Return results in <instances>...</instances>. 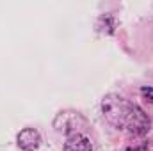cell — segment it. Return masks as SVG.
<instances>
[{
  "label": "cell",
  "instance_id": "obj_1",
  "mask_svg": "<svg viewBox=\"0 0 153 151\" xmlns=\"http://www.w3.org/2000/svg\"><path fill=\"white\" fill-rule=\"evenodd\" d=\"M103 114L107 121L112 123L116 128L128 126L132 133H144L150 126V121L146 119L141 109L126 103L123 98L117 96H107L103 100Z\"/></svg>",
  "mask_w": 153,
  "mask_h": 151
},
{
  "label": "cell",
  "instance_id": "obj_3",
  "mask_svg": "<svg viewBox=\"0 0 153 151\" xmlns=\"http://www.w3.org/2000/svg\"><path fill=\"white\" fill-rule=\"evenodd\" d=\"M91 141L80 133H75L71 137H68V141L64 142V151H91Z\"/></svg>",
  "mask_w": 153,
  "mask_h": 151
},
{
  "label": "cell",
  "instance_id": "obj_4",
  "mask_svg": "<svg viewBox=\"0 0 153 151\" xmlns=\"http://www.w3.org/2000/svg\"><path fill=\"white\" fill-rule=\"evenodd\" d=\"M143 94H144L150 101H153V87H143Z\"/></svg>",
  "mask_w": 153,
  "mask_h": 151
},
{
  "label": "cell",
  "instance_id": "obj_2",
  "mask_svg": "<svg viewBox=\"0 0 153 151\" xmlns=\"http://www.w3.org/2000/svg\"><path fill=\"white\" fill-rule=\"evenodd\" d=\"M41 144V137L34 128H25L18 133V146L25 151H36Z\"/></svg>",
  "mask_w": 153,
  "mask_h": 151
}]
</instances>
